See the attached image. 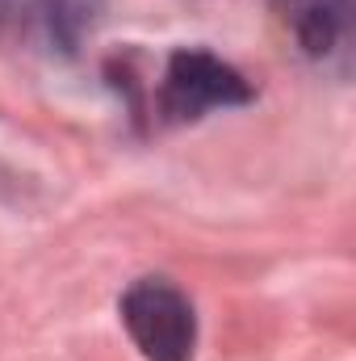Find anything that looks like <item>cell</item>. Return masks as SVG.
Returning <instances> with one entry per match:
<instances>
[{
	"label": "cell",
	"instance_id": "6da1fadb",
	"mask_svg": "<svg viewBox=\"0 0 356 361\" xmlns=\"http://www.w3.org/2000/svg\"><path fill=\"white\" fill-rule=\"evenodd\" d=\"M122 324L147 361H193L197 315L193 302L164 277H143L122 294Z\"/></svg>",
	"mask_w": 356,
	"mask_h": 361
},
{
	"label": "cell",
	"instance_id": "7a4b0ae2",
	"mask_svg": "<svg viewBox=\"0 0 356 361\" xmlns=\"http://www.w3.org/2000/svg\"><path fill=\"white\" fill-rule=\"evenodd\" d=\"M248 101H252V85L210 51H177L164 68L160 114L168 122H193L210 109L248 105Z\"/></svg>",
	"mask_w": 356,
	"mask_h": 361
},
{
	"label": "cell",
	"instance_id": "3957f363",
	"mask_svg": "<svg viewBox=\"0 0 356 361\" xmlns=\"http://www.w3.org/2000/svg\"><path fill=\"white\" fill-rule=\"evenodd\" d=\"M34 4H38L42 30L51 34V42L63 47V51H76L80 38L92 30L105 0H34Z\"/></svg>",
	"mask_w": 356,
	"mask_h": 361
}]
</instances>
